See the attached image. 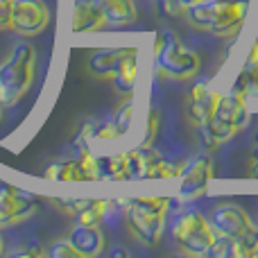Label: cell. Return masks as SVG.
I'll list each match as a JSON object with an SVG mask.
<instances>
[{"label":"cell","instance_id":"cell-13","mask_svg":"<svg viewBox=\"0 0 258 258\" xmlns=\"http://www.w3.org/2000/svg\"><path fill=\"white\" fill-rule=\"evenodd\" d=\"M129 48H100L95 52H91L86 68H89L91 75L100 77V80H111L113 73L118 71L120 61L125 59Z\"/></svg>","mask_w":258,"mask_h":258},{"label":"cell","instance_id":"cell-21","mask_svg":"<svg viewBox=\"0 0 258 258\" xmlns=\"http://www.w3.org/2000/svg\"><path fill=\"white\" fill-rule=\"evenodd\" d=\"M102 163V179L107 181H127V159L125 152L111 154L107 159H100Z\"/></svg>","mask_w":258,"mask_h":258},{"label":"cell","instance_id":"cell-11","mask_svg":"<svg viewBox=\"0 0 258 258\" xmlns=\"http://www.w3.org/2000/svg\"><path fill=\"white\" fill-rule=\"evenodd\" d=\"M68 242L75 247L82 258H95L104 249V233L100 224H82L77 222L68 233Z\"/></svg>","mask_w":258,"mask_h":258},{"label":"cell","instance_id":"cell-20","mask_svg":"<svg viewBox=\"0 0 258 258\" xmlns=\"http://www.w3.org/2000/svg\"><path fill=\"white\" fill-rule=\"evenodd\" d=\"M45 179L50 181H82L80 170H77L75 159H66V161H54L52 165L45 168Z\"/></svg>","mask_w":258,"mask_h":258},{"label":"cell","instance_id":"cell-9","mask_svg":"<svg viewBox=\"0 0 258 258\" xmlns=\"http://www.w3.org/2000/svg\"><path fill=\"white\" fill-rule=\"evenodd\" d=\"M36 211V197L16 186H9L0 192V227L18 224L32 218Z\"/></svg>","mask_w":258,"mask_h":258},{"label":"cell","instance_id":"cell-7","mask_svg":"<svg viewBox=\"0 0 258 258\" xmlns=\"http://www.w3.org/2000/svg\"><path fill=\"white\" fill-rule=\"evenodd\" d=\"M120 204L125 206V218L127 227L143 245H156L163 236L165 227V215L152 213L147 209H141L138 204H134L132 200H120Z\"/></svg>","mask_w":258,"mask_h":258},{"label":"cell","instance_id":"cell-31","mask_svg":"<svg viewBox=\"0 0 258 258\" xmlns=\"http://www.w3.org/2000/svg\"><path fill=\"white\" fill-rule=\"evenodd\" d=\"M251 174L258 179V150L251 154Z\"/></svg>","mask_w":258,"mask_h":258},{"label":"cell","instance_id":"cell-22","mask_svg":"<svg viewBox=\"0 0 258 258\" xmlns=\"http://www.w3.org/2000/svg\"><path fill=\"white\" fill-rule=\"evenodd\" d=\"M109 209H111V202H107V200H91L89 206H86V209L82 211L75 220H77V222H82V224H100L104 218H107Z\"/></svg>","mask_w":258,"mask_h":258},{"label":"cell","instance_id":"cell-30","mask_svg":"<svg viewBox=\"0 0 258 258\" xmlns=\"http://www.w3.org/2000/svg\"><path fill=\"white\" fill-rule=\"evenodd\" d=\"M9 7H12V0H0V30L9 27Z\"/></svg>","mask_w":258,"mask_h":258},{"label":"cell","instance_id":"cell-33","mask_svg":"<svg viewBox=\"0 0 258 258\" xmlns=\"http://www.w3.org/2000/svg\"><path fill=\"white\" fill-rule=\"evenodd\" d=\"M183 3V7H190V5H195V3H202V0H181Z\"/></svg>","mask_w":258,"mask_h":258},{"label":"cell","instance_id":"cell-38","mask_svg":"<svg viewBox=\"0 0 258 258\" xmlns=\"http://www.w3.org/2000/svg\"><path fill=\"white\" fill-rule=\"evenodd\" d=\"M0 118H3V104H0Z\"/></svg>","mask_w":258,"mask_h":258},{"label":"cell","instance_id":"cell-1","mask_svg":"<svg viewBox=\"0 0 258 258\" xmlns=\"http://www.w3.org/2000/svg\"><path fill=\"white\" fill-rule=\"evenodd\" d=\"M249 125V109H247V98L240 91L231 89L229 93H220L215 109L206 122L197 127L200 141L204 150H215L220 143L233 138L238 132H242Z\"/></svg>","mask_w":258,"mask_h":258},{"label":"cell","instance_id":"cell-35","mask_svg":"<svg viewBox=\"0 0 258 258\" xmlns=\"http://www.w3.org/2000/svg\"><path fill=\"white\" fill-rule=\"evenodd\" d=\"M7 188H9L7 183H5V181H0V192H3V190H7Z\"/></svg>","mask_w":258,"mask_h":258},{"label":"cell","instance_id":"cell-10","mask_svg":"<svg viewBox=\"0 0 258 258\" xmlns=\"http://www.w3.org/2000/svg\"><path fill=\"white\" fill-rule=\"evenodd\" d=\"M211 227L218 236H227V238H238L245 233L254 231V222H251L249 213L238 204H222L213 211L211 215Z\"/></svg>","mask_w":258,"mask_h":258},{"label":"cell","instance_id":"cell-36","mask_svg":"<svg viewBox=\"0 0 258 258\" xmlns=\"http://www.w3.org/2000/svg\"><path fill=\"white\" fill-rule=\"evenodd\" d=\"M254 145H256V147H258V132H256V134H254Z\"/></svg>","mask_w":258,"mask_h":258},{"label":"cell","instance_id":"cell-18","mask_svg":"<svg viewBox=\"0 0 258 258\" xmlns=\"http://www.w3.org/2000/svg\"><path fill=\"white\" fill-rule=\"evenodd\" d=\"M231 89L240 91L245 98H258V61L251 54L245 61V66L240 68V73H238Z\"/></svg>","mask_w":258,"mask_h":258},{"label":"cell","instance_id":"cell-4","mask_svg":"<svg viewBox=\"0 0 258 258\" xmlns=\"http://www.w3.org/2000/svg\"><path fill=\"white\" fill-rule=\"evenodd\" d=\"M202 59L195 50L186 48L174 34H163L154 50V68L170 80H192L200 73Z\"/></svg>","mask_w":258,"mask_h":258},{"label":"cell","instance_id":"cell-19","mask_svg":"<svg viewBox=\"0 0 258 258\" xmlns=\"http://www.w3.org/2000/svg\"><path fill=\"white\" fill-rule=\"evenodd\" d=\"M77 170H80L82 181H102V163L100 159L89 150V147H80L75 156Z\"/></svg>","mask_w":258,"mask_h":258},{"label":"cell","instance_id":"cell-37","mask_svg":"<svg viewBox=\"0 0 258 258\" xmlns=\"http://www.w3.org/2000/svg\"><path fill=\"white\" fill-rule=\"evenodd\" d=\"M0 254H3V238H0Z\"/></svg>","mask_w":258,"mask_h":258},{"label":"cell","instance_id":"cell-5","mask_svg":"<svg viewBox=\"0 0 258 258\" xmlns=\"http://www.w3.org/2000/svg\"><path fill=\"white\" fill-rule=\"evenodd\" d=\"M172 238L186 254L206 256L215 242V231L200 211L183 209L172 220Z\"/></svg>","mask_w":258,"mask_h":258},{"label":"cell","instance_id":"cell-15","mask_svg":"<svg viewBox=\"0 0 258 258\" xmlns=\"http://www.w3.org/2000/svg\"><path fill=\"white\" fill-rule=\"evenodd\" d=\"M95 5L100 7L107 25H113V27L132 25L138 16L134 0H95Z\"/></svg>","mask_w":258,"mask_h":258},{"label":"cell","instance_id":"cell-2","mask_svg":"<svg viewBox=\"0 0 258 258\" xmlns=\"http://www.w3.org/2000/svg\"><path fill=\"white\" fill-rule=\"evenodd\" d=\"M245 0H202L186 7V18L192 27L213 32L218 36H233L247 18Z\"/></svg>","mask_w":258,"mask_h":258},{"label":"cell","instance_id":"cell-3","mask_svg":"<svg viewBox=\"0 0 258 258\" xmlns=\"http://www.w3.org/2000/svg\"><path fill=\"white\" fill-rule=\"evenodd\" d=\"M36 52L30 43H18L7 59L0 63V100L3 107H14L30 91L34 80Z\"/></svg>","mask_w":258,"mask_h":258},{"label":"cell","instance_id":"cell-28","mask_svg":"<svg viewBox=\"0 0 258 258\" xmlns=\"http://www.w3.org/2000/svg\"><path fill=\"white\" fill-rule=\"evenodd\" d=\"M156 132H159V111H156V109H152L150 116H147V132H145V141L141 143L143 150H145V147H152V143H154V138H156Z\"/></svg>","mask_w":258,"mask_h":258},{"label":"cell","instance_id":"cell-23","mask_svg":"<svg viewBox=\"0 0 258 258\" xmlns=\"http://www.w3.org/2000/svg\"><path fill=\"white\" fill-rule=\"evenodd\" d=\"M125 159H127V181L143 179V165H145L143 150H127L125 152Z\"/></svg>","mask_w":258,"mask_h":258},{"label":"cell","instance_id":"cell-26","mask_svg":"<svg viewBox=\"0 0 258 258\" xmlns=\"http://www.w3.org/2000/svg\"><path fill=\"white\" fill-rule=\"evenodd\" d=\"M9 254H12V256H18V258H25V256H27V258H39L41 254H43V247L36 245L34 240H30V242H27V240H21L12 251H9Z\"/></svg>","mask_w":258,"mask_h":258},{"label":"cell","instance_id":"cell-25","mask_svg":"<svg viewBox=\"0 0 258 258\" xmlns=\"http://www.w3.org/2000/svg\"><path fill=\"white\" fill-rule=\"evenodd\" d=\"M132 202H134V204H138L141 209H147V211H152V213H159V215L168 213L170 204H172L168 197H134Z\"/></svg>","mask_w":258,"mask_h":258},{"label":"cell","instance_id":"cell-6","mask_svg":"<svg viewBox=\"0 0 258 258\" xmlns=\"http://www.w3.org/2000/svg\"><path fill=\"white\" fill-rule=\"evenodd\" d=\"M50 9L45 0H12L9 7V30L21 36H36L48 27Z\"/></svg>","mask_w":258,"mask_h":258},{"label":"cell","instance_id":"cell-12","mask_svg":"<svg viewBox=\"0 0 258 258\" xmlns=\"http://www.w3.org/2000/svg\"><path fill=\"white\" fill-rule=\"evenodd\" d=\"M218 98L220 93H215L206 82H197L190 91V98H188V120L195 127L206 122L211 118V113H213Z\"/></svg>","mask_w":258,"mask_h":258},{"label":"cell","instance_id":"cell-34","mask_svg":"<svg viewBox=\"0 0 258 258\" xmlns=\"http://www.w3.org/2000/svg\"><path fill=\"white\" fill-rule=\"evenodd\" d=\"M251 57H254V59H256V61H258V41H256V43H254V50H251Z\"/></svg>","mask_w":258,"mask_h":258},{"label":"cell","instance_id":"cell-16","mask_svg":"<svg viewBox=\"0 0 258 258\" xmlns=\"http://www.w3.org/2000/svg\"><path fill=\"white\" fill-rule=\"evenodd\" d=\"M143 156H145L143 179H172V177H179V174H181V168H179V165H174L172 161L163 159L159 152L150 150V147L143 150Z\"/></svg>","mask_w":258,"mask_h":258},{"label":"cell","instance_id":"cell-14","mask_svg":"<svg viewBox=\"0 0 258 258\" xmlns=\"http://www.w3.org/2000/svg\"><path fill=\"white\" fill-rule=\"evenodd\" d=\"M73 32H98L107 27L100 7L95 5V0H77L73 7Z\"/></svg>","mask_w":258,"mask_h":258},{"label":"cell","instance_id":"cell-8","mask_svg":"<svg viewBox=\"0 0 258 258\" xmlns=\"http://www.w3.org/2000/svg\"><path fill=\"white\" fill-rule=\"evenodd\" d=\"M213 174L215 168L209 154H197L195 159H190L181 168V188H179L181 200L190 202L197 200L200 195H204L206 183H209V179H213Z\"/></svg>","mask_w":258,"mask_h":258},{"label":"cell","instance_id":"cell-17","mask_svg":"<svg viewBox=\"0 0 258 258\" xmlns=\"http://www.w3.org/2000/svg\"><path fill=\"white\" fill-rule=\"evenodd\" d=\"M136 80H138V50L136 48H129L125 59L120 61L118 71L113 73L111 82L120 93H132L136 89Z\"/></svg>","mask_w":258,"mask_h":258},{"label":"cell","instance_id":"cell-32","mask_svg":"<svg viewBox=\"0 0 258 258\" xmlns=\"http://www.w3.org/2000/svg\"><path fill=\"white\" fill-rule=\"evenodd\" d=\"M111 256H129V254H127L125 249H113V251H111Z\"/></svg>","mask_w":258,"mask_h":258},{"label":"cell","instance_id":"cell-27","mask_svg":"<svg viewBox=\"0 0 258 258\" xmlns=\"http://www.w3.org/2000/svg\"><path fill=\"white\" fill-rule=\"evenodd\" d=\"M48 254L52 256V258H82V256L75 251V247L68 242V238H66V240H57L54 245H50Z\"/></svg>","mask_w":258,"mask_h":258},{"label":"cell","instance_id":"cell-24","mask_svg":"<svg viewBox=\"0 0 258 258\" xmlns=\"http://www.w3.org/2000/svg\"><path fill=\"white\" fill-rule=\"evenodd\" d=\"M111 120H113V125H116L118 134H120V136H125V134L129 132V127H132V120H134V100L132 98H129L127 102L118 109L116 116H113Z\"/></svg>","mask_w":258,"mask_h":258},{"label":"cell","instance_id":"cell-29","mask_svg":"<svg viewBox=\"0 0 258 258\" xmlns=\"http://www.w3.org/2000/svg\"><path fill=\"white\" fill-rule=\"evenodd\" d=\"M159 3H161V12H163L165 16H181V14L186 12L181 0H159Z\"/></svg>","mask_w":258,"mask_h":258}]
</instances>
